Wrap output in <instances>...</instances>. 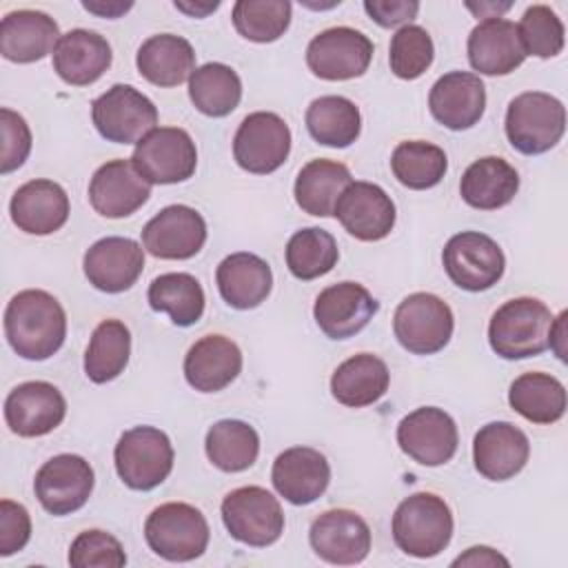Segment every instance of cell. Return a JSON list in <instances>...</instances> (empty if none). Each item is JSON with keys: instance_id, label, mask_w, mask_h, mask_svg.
Masks as SVG:
<instances>
[{"instance_id": "42", "label": "cell", "mask_w": 568, "mask_h": 568, "mask_svg": "<svg viewBox=\"0 0 568 568\" xmlns=\"http://www.w3.org/2000/svg\"><path fill=\"white\" fill-rule=\"evenodd\" d=\"M390 169L399 184L413 191H426L442 182L448 169L444 149L424 140L399 142L390 155Z\"/></svg>"}, {"instance_id": "39", "label": "cell", "mask_w": 568, "mask_h": 568, "mask_svg": "<svg viewBox=\"0 0 568 568\" xmlns=\"http://www.w3.org/2000/svg\"><path fill=\"white\" fill-rule=\"evenodd\" d=\"M149 306L166 313L175 326H193L204 313L202 284L191 273H162L149 284Z\"/></svg>"}, {"instance_id": "44", "label": "cell", "mask_w": 568, "mask_h": 568, "mask_svg": "<svg viewBox=\"0 0 568 568\" xmlns=\"http://www.w3.org/2000/svg\"><path fill=\"white\" fill-rule=\"evenodd\" d=\"M291 2L286 0H237L233 4V27L251 42H275L291 24Z\"/></svg>"}, {"instance_id": "47", "label": "cell", "mask_w": 568, "mask_h": 568, "mask_svg": "<svg viewBox=\"0 0 568 568\" xmlns=\"http://www.w3.org/2000/svg\"><path fill=\"white\" fill-rule=\"evenodd\" d=\"M124 564L122 544L104 530H84L71 541L69 566L73 568H122Z\"/></svg>"}, {"instance_id": "10", "label": "cell", "mask_w": 568, "mask_h": 568, "mask_svg": "<svg viewBox=\"0 0 568 568\" xmlns=\"http://www.w3.org/2000/svg\"><path fill=\"white\" fill-rule=\"evenodd\" d=\"M131 162L149 184H178L195 173L197 149L184 129L158 126L135 144Z\"/></svg>"}, {"instance_id": "5", "label": "cell", "mask_w": 568, "mask_h": 568, "mask_svg": "<svg viewBox=\"0 0 568 568\" xmlns=\"http://www.w3.org/2000/svg\"><path fill=\"white\" fill-rule=\"evenodd\" d=\"M209 524L200 508L184 501L158 506L144 521L149 548L166 561H193L209 546Z\"/></svg>"}, {"instance_id": "21", "label": "cell", "mask_w": 568, "mask_h": 568, "mask_svg": "<svg viewBox=\"0 0 568 568\" xmlns=\"http://www.w3.org/2000/svg\"><path fill=\"white\" fill-rule=\"evenodd\" d=\"M82 266L91 286L102 293H122L142 275L144 251L131 237L109 235L87 248Z\"/></svg>"}, {"instance_id": "20", "label": "cell", "mask_w": 568, "mask_h": 568, "mask_svg": "<svg viewBox=\"0 0 568 568\" xmlns=\"http://www.w3.org/2000/svg\"><path fill=\"white\" fill-rule=\"evenodd\" d=\"M379 302L357 282H339L326 286L313 306L320 331L331 339H348L357 335L377 313Z\"/></svg>"}, {"instance_id": "38", "label": "cell", "mask_w": 568, "mask_h": 568, "mask_svg": "<svg viewBox=\"0 0 568 568\" xmlns=\"http://www.w3.org/2000/svg\"><path fill=\"white\" fill-rule=\"evenodd\" d=\"M204 450L215 468L224 473H242L257 459L260 435L242 419H220L209 428Z\"/></svg>"}, {"instance_id": "15", "label": "cell", "mask_w": 568, "mask_h": 568, "mask_svg": "<svg viewBox=\"0 0 568 568\" xmlns=\"http://www.w3.org/2000/svg\"><path fill=\"white\" fill-rule=\"evenodd\" d=\"M397 444L413 462L422 466H442L457 453L459 435L455 419L446 410L422 406L397 424Z\"/></svg>"}, {"instance_id": "18", "label": "cell", "mask_w": 568, "mask_h": 568, "mask_svg": "<svg viewBox=\"0 0 568 568\" xmlns=\"http://www.w3.org/2000/svg\"><path fill=\"white\" fill-rule=\"evenodd\" d=\"M344 231L362 242L384 240L395 226V204L390 195L373 182H351L333 213Z\"/></svg>"}, {"instance_id": "8", "label": "cell", "mask_w": 568, "mask_h": 568, "mask_svg": "<svg viewBox=\"0 0 568 568\" xmlns=\"http://www.w3.org/2000/svg\"><path fill=\"white\" fill-rule=\"evenodd\" d=\"M455 328L450 306L433 293H410L399 302L393 315L397 342L413 355H433L442 351Z\"/></svg>"}, {"instance_id": "13", "label": "cell", "mask_w": 568, "mask_h": 568, "mask_svg": "<svg viewBox=\"0 0 568 568\" xmlns=\"http://www.w3.org/2000/svg\"><path fill=\"white\" fill-rule=\"evenodd\" d=\"M93 484L95 475L91 464L80 455L62 453L40 466L33 490L47 513L62 517L80 510L89 501Z\"/></svg>"}, {"instance_id": "48", "label": "cell", "mask_w": 568, "mask_h": 568, "mask_svg": "<svg viewBox=\"0 0 568 568\" xmlns=\"http://www.w3.org/2000/svg\"><path fill=\"white\" fill-rule=\"evenodd\" d=\"M0 131H2V153H0V173H11L24 164L31 153V131L27 120L11 111L0 109Z\"/></svg>"}, {"instance_id": "51", "label": "cell", "mask_w": 568, "mask_h": 568, "mask_svg": "<svg viewBox=\"0 0 568 568\" xmlns=\"http://www.w3.org/2000/svg\"><path fill=\"white\" fill-rule=\"evenodd\" d=\"M453 566H510V561L488 546H473L459 555Z\"/></svg>"}, {"instance_id": "11", "label": "cell", "mask_w": 568, "mask_h": 568, "mask_svg": "<svg viewBox=\"0 0 568 568\" xmlns=\"http://www.w3.org/2000/svg\"><path fill=\"white\" fill-rule=\"evenodd\" d=\"M98 133L115 144H138L158 124L155 104L131 84H113L91 104Z\"/></svg>"}, {"instance_id": "34", "label": "cell", "mask_w": 568, "mask_h": 568, "mask_svg": "<svg viewBox=\"0 0 568 568\" xmlns=\"http://www.w3.org/2000/svg\"><path fill=\"white\" fill-rule=\"evenodd\" d=\"M388 382L390 373L386 362L373 353H359L333 371L331 393L348 408H364L388 390Z\"/></svg>"}, {"instance_id": "1", "label": "cell", "mask_w": 568, "mask_h": 568, "mask_svg": "<svg viewBox=\"0 0 568 568\" xmlns=\"http://www.w3.org/2000/svg\"><path fill=\"white\" fill-rule=\"evenodd\" d=\"M4 335L20 357L31 362L49 359L67 337L64 308L47 291H20L4 308Z\"/></svg>"}, {"instance_id": "45", "label": "cell", "mask_w": 568, "mask_h": 568, "mask_svg": "<svg viewBox=\"0 0 568 568\" xmlns=\"http://www.w3.org/2000/svg\"><path fill=\"white\" fill-rule=\"evenodd\" d=\"M517 36H519L524 53L537 55V58L559 55L564 49V42H566L564 22L546 4H532L524 11V16L517 24Z\"/></svg>"}, {"instance_id": "7", "label": "cell", "mask_w": 568, "mask_h": 568, "mask_svg": "<svg viewBox=\"0 0 568 568\" xmlns=\"http://www.w3.org/2000/svg\"><path fill=\"white\" fill-rule=\"evenodd\" d=\"M226 532L246 546L266 548L284 532V513L266 488L242 486L231 490L220 506Z\"/></svg>"}, {"instance_id": "26", "label": "cell", "mask_w": 568, "mask_h": 568, "mask_svg": "<svg viewBox=\"0 0 568 568\" xmlns=\"http://www.w3.org/2000/svg\"><path fill=\"white\" fill-rule=\"evenodd\" d=\"M9 213L20 231L51 235L69 220V195L53 180H29L13 193Z\"/></svg>"}, {"instance_id": "27", "label": "cell", "mask_w": 568, "mask_h": 568, "mask_svg": "<svg viewBox=\"0 0 568 568\" xmlns=\"http://www.w3.org/2000/svg\"><path fill=\"white\" fill-rule=\"evenodd\" d=\"M58 22L36 9H18L0 22V53L9 62L29 64L55 51L60 40Z\"/></svg>"}, {"instance_id": "30", "label": "cell", "mask_w": 568, "mask_h": 568, "mask_svg": "<svg viewBox=\"0 0 568 568\" xmlns=\"http://www.w3.org/2000/svg\"><path fill=\"white\" fill-rule=\"evenodd\" d=\"M242 371V351L224 335L200 337L184 357V377L200 393L226 388Z\"/></svg>"}, {"instance_id": "33", "label": "cell", "mask_w": 568, "mask_h": 568, "mask_svg": "<svg viewBox=\"0 0 568 568\" xmlns=\"http://www.w3.org/2000/svg\"><path fill=\"white\" fill-rule=\"evenodd\" d=\"M519 191V173L504 158L475 160L462 175V200L479 211H497L513 202Z\"/></svg>"}, {"instance_id": "50", "label": "cell", "mask_w": 568, "mask_h": 568, "mask_svg": "<svg viewBox=\"0 0 568 568\" xmlns=\"http://www.w3.org/2000/svg\"><path fill=\"white\" fill-rule=\"evenodd\" d=\"M364 11L379 27L393 29L399 24L406 27L417 16L419 2H415V0H410V2L408 0H366Z\"/></svg>"}, {"instance_id": "14", "label": "cell", "mask_w": 568, "mask_h": 568, "mask_svg": "<svg viewBox=\"0 0 568 568\" xmlns=\"http://www.w3.org/2000/svg\"><path fill=\"white\" fill-rule=\"evenodd\" d=\"M373 60V42L357 29L331 27L306 47V64L322 80H351L366 73Z\"/></svg>"}, {"instance_id": "46", "label": "cell", "mask_w": 568, "mask_h": 568, "mask_svg": "<svg viewBox=\"0 0 568 568\" xmlns=\"http://www.w3.org/2000/svg\"><path fill=\"white\" fill-rule=\"evenodd\" d=\"M435 58L433 38L424 27L406 24L390 38L388 64L390 71L402 80L419 78Z\"/></svg>"}, {"instance_id": "22", "label": "cell", "mask_w": 568, "mask_h": 568, "mask_svg": "<svg viewBox=\"0 0 568 568\" xmlns=\"http://www.w3.org/2000/svg\"><path fill=\"white\" fill-rule=\"evenodd\" d=\"M428 109L433 118L450 131L470 129L484 115L486 87L475 73L448 71L430 87Z\"/></svg>"}, {"instance_id": "52", "label": "cell", "mask_w": 568, "mask_h": 568, "mask_svg": "<svg viewBox=\"0 0 568 568\" xmlns=\"http://www.w3.org/2000/svg\"><path fill=\"white\" fill-rule=\"evenodd\" d=\"M82 7L102 18H118L126 13L133 7V2H82Z\"/></svg>"}, {"instance_id": "41", "label": "cell", "mask_w": 568, "mask_h": 568, "mask_svg": "<svg viewBox=\"0 0 568 568\" xmlns=\"http://www.w3.org/2000/svg\"><path fill=\"white\" fill-rule=\"evenodd\" d=\"M131 355V333L120 320H104L95 326L87 353L84 373L93 384H106L124 373Z\"/></svg>"}, {"instance_id": "40", "label": "cell", "mask_w": 568, "mask_h": 568, "mask_svg": "<svg viewBox=\"0 0 568 568\" xmlns=\"http://www.w3.org/2000/svg\"><path fill=\"white\" fill-rule=\"evenodd\" d=\"M189 98L200 113L224 118L242 100V80L229 64L206 62L191 73Z\"/></svg>"}, {"instance_id": "16", "label": "cell", "mask_w": 568, "mask_h": 568, "mask_svg": "<svg viewBox=\"0 0 568 568\" xmlns=\"http://www.w3.org/2000/svg\"><path fill=\"white\" fill-rule=\"evenodd\" d=\"M308 541L326 564L353 566L371 552V528L355 510L331 508L313 519Z\"/></svg>"}, {"instance_id": "32", "label": "cell", "mask_w": 568, "mask_h": 568, "mask_svg": "<svg viewBox=\"0 0 568 568\" xmlns=\"http://www.w3.org/2000/svg\"><path fill=\"white\" fill-rule=\"evenodd\" d=\"M138 71L155 87H178L195 71V51L191 42L175 33L146 38L135 55Z\"/></svg>"}, {"instance_id": "35", "label": "cell", "mask_w": 568, "mask_h": 568, "mask_svg": "<svg viewBox=\"0 0 568 568\" xmlns=\"http://www.w3.org/2000/svg\"><path fill=\"white\" fill-rule=\"evenodd\" d=\"M351 182L353 178L346 164L317 158L300 169L293 195L304 213L315 217H328L335 213V204Z\"/></svg>"}, {"instance_id": "54", "label": "cell", "mask_w": 568, "mask_h": 568, "mask_svg": "<svg viewBox=\"0 0 568 568\" xmlns=\"http://www.w3.org/2000/svg\"><path fill=\"white\" fill-rule=\"evenodd\" d=\"M175 4V9H180V11H184V13H189V16H193V18H204L206 13H211V11H215L217 7H220V2H206V4H186V2H173Z\"/></svg>"}, {"instance_id": "37", "label": "cell", "mask_w": 568, "mask_h": 568, "mask_svg": "<svg viewBox=\"0 0 568 568\" xmlns=\"http://www.w3.org/2000/svg\"><path fill=\"white\" fill-rule=\"evenodd\" d=\"M306 129L317 144L346 149L362 131V115L344 95H320L306 109Z\"/></svg>"}, {"instance_id": "23", "label": "cell", "mask_w": 568, "mask_h": 568, "mask_svg": "<svg viewBox=\"0 0 568 568\" xmlns=\"http://www.w3.org/2000/svg\"><path fill=\"white\" fill-rule=\"evenodd\" d=\"M528 455L530 442L526 433L510 422H490L473 439L475 468L490 481L513 479L524 470Z\"/></svg>"}, {"instance_id": "6", "label": "cell", "mask_w": 568, "mask_h": 568, "mask_svg": "<svg viewBox=\"0 0 568 568\" xmlns=\"http://www.w3.org/2000/svg\"><path fill=\"white\" fill-rule=\"evenodd\" d=\"M173 446L164 430L155 426H133L115 444L113 462L118 477L131 490H153L173 470Z\"/></svg>"}, {"instance_id": "31", "label": "cell", "mask_w": 568, "mask_h": 568, "mask_svg": "<svg viewBox=\"0 0 568 568\" xmlns=\"http://www.w3.org/2000/svg\"><path fill=\"white\" fill-rule=\"evenodd\" d=\"M215 282L222 300L231 308L248 311L268 297L273 288V273L266 260L255 253L240 251L226 255L217 264Z\"/></svg>"}, {"instance_id": "9", "label": "cell", "mask_w": 568, "mask_h": 568, "mask_svg": "<svg viewBox=\"0 0 568 568\" xmlns=\"http://www.w3.org/2000/svg\"><path fill=\"white\" fill-rule=\"evenodd\" d=\"M444 271L455 286L468 293L488 291L506 268V257L499 244L479 231H462L453 235L442 251Z\"/></svg>"}, {"instance_id": "25", "label": "cell", "mask_w": 568, "mask_h": 568, "mask_svg": "<svg viewBox=\"0 0 568 568\" xmlns=\"http://www.w3.org/2000/svg\"><path fill=\"white\" fill-rule=\"evenodd\" d=\"M151 195V184L138 173L131 160L102 164L89 182V202L102 217H126Z\"/></svg>"}, {"instance_id": "55", "label": "cell", "mask_w": 568, "mask_h": 568, "mask_svg": "<svg viewBox=\"0 0 568 568\" xmlns=\"http://www.w3.org/2000/svg\"><path fill=\"white\" fill-rule=\"evenodd\" d=\"M470 11H475L477 16H484V11H497V16H499V11H506V9H510V2H504V4H495V2H490V4H479V7H473V4H466Z\"/></svg>"}, {"instance_id": "43", "label": "cell", "mask_w": 568, "mask_h": 568, "mask_svg": "<svg viewBox=\"0 0 568 568\" xmlns=\"http://www.w3.org/2000/svg\"><path fill=\"white\" fill-rule=\"evenodd\" d=\"M284 255L291 275L308 282L333 271L339 260V248L328 231L320 226H306L291 235Z\"/></svg>"}, {"instance_id": "29", "label": "cell", "mask_w": 568, "mask_h": 568, "mask_svg": "<svg viewBox=\"0 0 568 568\" xmlns=\"http://www.w3.org/2000/svg\"><path fill=\"white\" fill-rule=\"evenodd\" d=\"M111 60V44L104 36L89 29H71L58 40L53 71L71 87H87L104 75Z\"/></svg>"}, {"instance_id": "24", "label": "cell", "mask_w": 568, "mask_h": 568, "mask_svg": "<svg viewBox=\"0 0 568 568\" xmlns=\"http://www.w3.org/2000/svg\"><path fill=\"white\" fill-rule=\"evenodd\" d=\"M271 481L288 504L306 506L320 499L328 488L331 466L320 450L293 446L275 457Z\"/></svg>"}, {"instance_id": "49", "label": "cell", "mask_w": 568, "mask_h": 568, "mask_svg": "<svg viewBox=\"0 0 568 568\" xmlns=\"http://www.w3.org/2000/svg\"><path fill=\"white\" fill-rule=\"evenodd\" d=\"M31 539V517L22 504L0 501V557H9Z\"/></svg>"}, {"instance_id": "2", "label": "cell", "mask_w": 568, "mask_h": 568, "mask_svg": "<svg viewBox=\"0 0 568 568\" xmlns=\"http://www.w3.org/2000/svg\"><path fill=\"white\" fill-rule=\"evenodd\" d=\"M550 308L537 297H515L504 302L490 317L488 342L504 359H526L548 348Z\"/></svg>"}, {"instance_id": "4", "label": "cell", "mask_w": 568, "mask_h": 568, "mask_svg": "<svg viewBox=\"0 0 568 568\" xmlns=\"http://www.w3.org/2000/svg\"><path fill=\"white\" fill-rule=\"evenodd\" d=\"M506 138L524 155L550 151L566 131V109L561 100L544 91H526L510 100L506 109Z\"/></svg>"}, {"instance_id": "12", "label": "cell", "mask_w": 568, "mask_h": 568, "mask_svg": "<svg viewBox=\"0 0 568 568\" xmlns=\"http://www.w3.org/2000/svg\"><path fill=\"white\" fill-rule=\"evenodd\" d=\"M291 153V129L271 111L248 113L233 138V158L240 169L268 175L277 171Z\"/></svg>"}, {"instance_id": "19", "label": "cell", "mask_w": 568, "mask_h": 568, "mask_svg": "<svg viewBox=\"0 0 568 568\" xmlns=\"http://www.w3.org/2000/svg\"><path fill=\"white\" fill-rule=\"evenodd\" d=\"M67 415L64 395L49 382H22L4 399V422L20 437H42Z\"/></svg>"}, {"instance_id": "53", "label": "cell", "mask_w": 568, "mask_h": 568, "mask_svg": "<svg viewBox=\"0 0 568 568\" xmlns=\"http://www.w3.org/2000/svg\"><path fill=\"white\" fill-rule=\"evenodd\" d=\"M566 317L568 313H559L557 320H552V326H550V337H548V346L557 353L559 359H566L564 355V326H566Z\"/></svg>"}, {"instance_id": "3", "label": "cell", "mask_w": 568, "mask_h": 568, "mask_svg": "<svg viewBox=\"0 0 568 568\" xmlns=\"http://www.w3.org/2000/svg\"><path fill=\"white\" fill-rule=\"evenodd\" d=\"M390 530L402 552L428 559L450 544L453 513L439 495L415 493L395 508Z\"/></svg>"}, {"instance_id": "17", "label": "cell", "mask_w": 568, "mask_h": 568, "mask_svg": "<svg viewBox=\"0 0 568 568\" xmlns=\"http://www.w3.org/2000/svg\"><path fill=\"white\" fill-rule=\"evenodd\" d=\"M204 242L206 222L186 204L164 206L142 229V246L160 260H189L202 251Z\"/></svg>"}, {"instance_id": "28", "label": "cell", "mask_w": 568, "mask_h": 568, "mask_svg": "<svg viewBox=\"0 0 568 568\" xmlns=\"http://www.w3.org/2000/svg\"><path fill=\"white\" fill-rule=\"evenodd\" d=\"M468 62L484 75H508L526 60L517 24L506 18H484L468 36Z\"/></svg>"}, {"instance_id": "36", "label": "cell", "mask_w": 568, "mask_h": 568, "mask_svg": "<svg viewBox=\"0 0 568 568\" xmlns=\"http://www.w3.org/2000/svg\"><path fill=\"white\" fill-rule=\"evenodd\" d=\"M508 404L532 424H555L566 413V388L548 373H524L510 384Z\"/></svg>"}]
</instances>
